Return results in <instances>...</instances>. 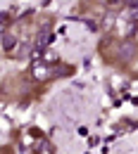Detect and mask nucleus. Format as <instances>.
Here are the masks:
<instances>
[{"label":"nucleus","mask_w":138,"mask_h":154,"mask_svg":"<svg viewBox=\"0 0 138 154\" xmlns=\"http://www.w3.org/2000/svg\"><path fill=\"white\" fill-rule=\"evenodd\" d=\"M136 24H138V7H126L124 5V7L117 10V21H114L112 33H117V38H129L133 33Z\"/></svg>","instance_id":"f257e3e1"},{"label":"nucleus","mask_w":138,"mask_h":154,"mask_svg":"<svg viewBox=\"0 0 138 154\" xmlns=\"http://www.w3.org/2000/svg\"><path fill=\"white\" fill-rule=\"evenodd\" d=\"M53 43V31L48 29V26H43L38 33H36V40H34V48H38V50H45L48 45Z\"/></svg>","instance_id":"20e7f679"},{"label":"nucleus","mask_w":138,"mask_h":154,"mask_svg":"<svg viewBox=\"0 0 138 154\" xmlns=\"http://www.w3.org/2000/svg\"><path fill=\"white\" fill-rule=\"evenodd\" d=\"M114 21H117V10H107L105 17H102V31L105 33H112L114 31Z\"/></svg>","instance_id":"0eeeda50"},{"label":"nucleus","mask_w":138,"mask_h":154,"mask_svg":"<svg viewBox=\"0 0 138 154\" xmlns=\"http://www.w3.org/2000/svg\"><path fill=\"white\" fill-rule=\"evenodd\" d=\"M34 154H55V145L48 137H38V142L34 145Z\"/></svg>","instance_id":"423d86ee"},{"label":"nucleus","mask_w":138,"mask_h":154,"mask_svg":"<svg viewBox=\"0 0 138 154\" xmlns=\"http://www.w3.org/2000/svg\"><path fill=\"white\" fill-rule=\"evenodd\" d=\"M0 38H2V50H5L7 55H10V52H14V48L19 45V38H17V33H14V31H5Z\"/></svg>","instance_id":"39448f33"},{"label":"nucleus","mask_w":138,"mask_h":154,"mask_svg":"<svg viewBox=\"0 0 138 154\" xmlns=\"http://www.w3.org/2000/svg\"><path fill=\"white\" fill-rule=\"evenodd\" d=\"M7 14H0V36H2V33H5V31H7Z\"/></svg>","instance_id":"1a4fd4ad"},{"label":"nucleus","mask_w":138,"mask_h":154,"mask_svg":"<svg viewBox=\"0 0 138 154\" xmlns=\"http://www.w3.org/2000/svg\"><path fill=\"white\" fill-rule=\"evenodd\" d=\"M126 7H138V0H124Z\"/></svg>","instance_id":"9d476101"},{"label":"nucleus","mask_w":138,"mask_h":154,"mask_svg":"<svg viewBox=\"0 0 138 154\" xmlns=\"http://www.w3.org/2000/svg\"><path fill=\"white\" fill-rule=\"evenodd\" d=\"M29 76H31V81H36V83H45V81H50V78L55 76V71H53V66L45 64L43 59H31V64H29Z\"/></svg>","instance_id":"f03ea898"},{"label":"nucleus","mask_w":138,"mask_h":154,"mask_svg":"<svg viewBox=\"0 0 138 154\" xmlns=\"http://www.w3.org/2000/svg\"><path fill=\"white\" fill-rule=\"evenodd\" d=\"M117 57L124 59V62L136 59V57H138L136 43H133V40H129V38H119V43H117Z\"/></svg>","instance_id":"7ed1b4c3"},{"label":"nucleus","mask_w":138,"mask_h":154,"mask_svg":"<svg viewBox=\"0 0 138 154\" xmlns=\"http://www.w3.org/2000/svg\"><path fill=\"white\" fill-rule=\"evenodd\" d=\"M110 10H119V7H124V0H102Z\"/></svg>","instance_id":"6e6552de"}]
</instances>
